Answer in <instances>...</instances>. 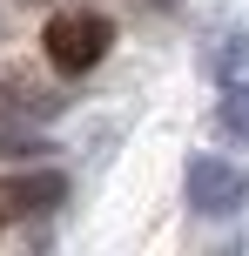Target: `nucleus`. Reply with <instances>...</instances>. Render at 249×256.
I'll return each mask as SVG.
<instances>
[{
    "instance_id": "1",
    "label": "nucleus",
    "mask_w": 249,
    "mask_h": 256,
    "mask_svg": "<svg viewBox=\"0 0 249 256\" xmlns=\"http://www.w3.org/2000/svg\"><path fill=\"white\" fill-rule=\"evenodd\" d=\"M108 48H115V20L94 7H61L40 34V54H47L54 74H88V68L108 61Z\"/></svg>"
},
{
    "instance_id": "2",
    "label": "nucleus",
    "mask_w": 249,
    "mask_h": 256,
    "mask_svg": "<svg viewBox=\"0 0 249 256\" xmlns=\"http://www.w3.org/2000/svg\"><path fill=\"white\" fill-rule=\"evenodd\" d=\"M249 202V176L229 162H216V155H196L189 162V209L196 216H236Z\"/></svg>"
},
{
    "instance_id": "3",
    "label": "nucleus",
    "mask_w": 249,
    "mask_h": 256,
    "mask_svg": "<svg viewBox=\"0 0 249 256\" xmlns=\"http://www.w3.org/2000/svg\"><path fill=\"white\" fill-rule=\"evenodd\" d=\"M61 196H67V182L47 168V176H13L7 189H0V202H7L13 216H47V209L61 202Z\"/></svg>"
},
{
    "instance_id": "4",
    "label": "nucleus",
    "mask_w": 249,
    "mask_h": 256,
    "mask_svg": "<svg viewBox=\"0 0 249 256\" xmlns=\"http://www.w3.org/2000/svg\"><path fill=\"white\" fill-rule=\"evenodd\" d=\"M223 135H236V142H249V81H229V94H223Z\"/></svg>"
},
{
    "instance_id": "5",
    "label": "nucleus",
    "mask_w": 249,
    "mask_h": 256,
    "mask_svg": "<svg viewBox=\"0 0 249 256\" xmlns=\"http://www.w3.org/2000/svg\"><path fill=\"white\" fill-rule=\"evenodd\" d=\"M216 68H223V74H236V68H249V34H229V48L216 54Z\"/></svg>"
}]
</instances>
